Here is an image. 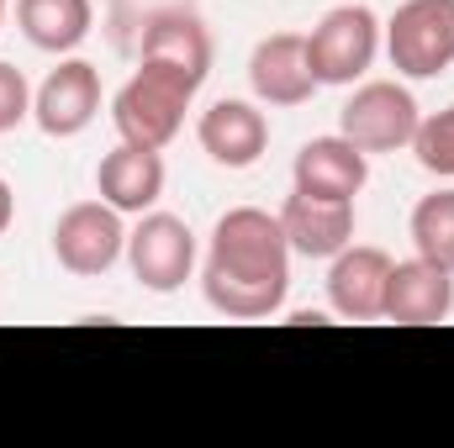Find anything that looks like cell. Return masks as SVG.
Instances as JSON below:
<instances>
[{"label":"cell","mask_w":454,"mask_h":448,"mask_svg":"<svg viewBox=\"0 0 454 448\" xmlns=\"http://www.w3.org/2000/svg\"><path fill=\"white\" fill-rule=\"evenodd\" d=\"M275 217L286 227L291 253H301V259H333V253H343V248L354 243V201L291 190Z\"/></svg>","instance_id":"14"},{"label":"cell","mask_w":454,"mask_h":448,"mask_svg":"<svg viewBox=\"0 0 454 448\" xmlns=\"http://www.w3.org/2000/svg\"><path fill=\"white\" fill-rule=\"evenodd\" d=\"M96 116H101V69L85 58H64L32 90V121L48 137H80Z\"/></svg>","instance_id":"9"},{"label":"cell","mask_w":454,"mask_h":448,"mask_svg":"<svg viewBox=\"0 0 454 448\" xmlns=\"http://www.w3.org/2000/svg\"><path fill=\"white\" fill-rule=\"evenodd\" d=\"M386 58L407 80H434L454 64V0H402L386 21Z\"/></svg>","instance_id":"3"},{"label":"cell","mask_w":454,"mask_h":448,"mask_svg":"<svg viewBox=\"0 0 454 448\" xmlns=\"http://www.w3.org/2000/svg\"><path fill=\"white\" fill-rule=\"evenodd\" d=\"M11 217H16V196H11V180L0 174V237L11 232Z\"/></svg>","instance_id":"21"},{"label":"cell","mask_w":454,"mask_h":448,"mask_svg":"<svg viewBox=\"0 0 454 448\" xmlns=\"http://www.w3.org/2000/svg\"><path fill=\"white\" fill-rule=\"evenodd\" d=\"M196 143L223 169H254L270 148V116L254 101H212L196 121Z\"/></svg>","instance_id":"11"},{"label":"cell","mask_w":454,"mask_h":448,"mask_svg":"<svg viewBox=\"0 0 454 448\" xmlns=\"http://www.w3.org/2000/svg\"><path fill=\"white\" fill-rule=\"evenodd\" d=\"M96 196L116 206L121 217H143L159 206L164 196V158L159 148H137V143H116L112 153L96 164Z\"/></svg>","instance_id":"15"},{"label":"cell","mask_w":454,"mask_h":448,"mask_svg":"<svg viewBox=\"0 0 454 448\" xmlns=\"http://www.w3.org/2000/svg\"><path fill=\"white\" fill-rule=\"evenodd\" d=\"M454 312V274L444 264L412 253L402 264H391L386 280V317L402 328H434Z\"/></svg>","instance_id":"12"},{"label":"cell","mask_w":454,"mask_h":448,"mask_svg":"<svg viewBox=\"0 0 454 448\" xmlns=\"http://www.w3.org/2000/svg\"><path fill=\"white\" fill-rule=\"evenodd\" d=\"M5 5H11V0H0V11H5Z\"/></svg>","instance_id":"22"},{"label":"cell","mask_w":454,"mask_h":448,"mask_svg":"<svg viewBox=\"0 0 454 448\" xmlns=\"http://www.w3.org/2000/svg\"><path fill=\"white\" fill-rule=\"evenodd\" d=\"M201 80L175 69V64H159V58H137L132 80L116 90L112 101V121L121 132V143H137V148H169L175 132L185 127V112L196 101Z\"/></svg>","instance_id":"2"},{"label":"cell","mask_w":454,"mask_h":448,"mask_svg":"<svg viewBox=\"0 0 454 448\" xmlns=\"http://www.w3.org/2000/svg\"><path fill=\"white\" fill-rule=\"evenodd\" d=\"M412 248L423 253V259H434V264H444L454 274V190H434V196H423L418 206H412Z\"/></svg>","instance_id":"18"},{"label":"cell","mask_w":454,"mask_h":448,"mask_svg":"<svg viewBox=\"0 0 454 448\" xmlns=\"http://www.w3.org/2000/svg\"><path fill=\"white\" fill-rule=\"evenodd\" d=\"M248 85L264 106H307L317 96V74L307 64L301 32H270L248 53Z\"/></svg>","instance_id":"10"},{"label":"cell","mask_w":454,"mask_h":448,"mask_svg":"<svg viewBox=\"0 0 454 448\" xmlns=\"http://www.w3.org/2000/svg\"><path fill=\"white\" fill-rule=\"evenodd\" d=\"M391 253L375 243H348L328 259V306L343 322H380L386 317V280H391Z\"/></svg>","instance_id":"8"},{"label":"cell","mask_w":454,"mask_h":448,"mask_svg":"<svg viewBox=\"0 0 454 448\" xmlns=\"http://www.w3.org/2000/svg\"><path fill=\"white\" fill-rule=\"evenodd\" d=\"M0 21H5V11H0Z\"/></svg>","instance_id":"23"},{"label":"cell","mask_w":454,"mask_h":448,"mask_svg":"<svg viewBox=\"0 0 454 448\" xmlns=\"http://www.w3.org/2000/svg\"><path fill=\"white\" fill-rule=\"evenodd\" d=\"M27 116H32V85L16 64L0 58V132H16Z\"/></svg>","instance_id":"20"},{"label":"cell","mask_w":454,"mask_h":448,"mask_svg":"<svg viewBox=\"0 0 454 448\" xmlns=\"http://www.w3.org/2000/svg\"><path fill=\"white\" fill-rule=\"evenodd\" d=\"M201 296L227 322H264L291 296V243L280 217L259 206H232L217 217L207 264H201Z\"/></svg>","instance_id":"1"},{"label":"cell","mask_w":454,"mask_h":448,"mask_svg":"<svg viewBox=\"0 0 454 448\" xmlns=\"http://www.w3.org/2000/svg\"><path fill=\"white\" fill-rule=\"evenodd\" d=\"M380 53V21L370 5H333L312 32H307V64L317 85H354L370 74Z\"/></svg>","instance_id":"4"},{"label":"cell","mask_w":454,"mask_h":448,"mask_svg":"<svg viewBox=\"0 0 454 448\" xmlns=\"http://www.w3.org/2000/svg\"><path fill=\"white\" fill-rule=\"evenodd\" d=\"M412 153H418V164H423L428 174L454 180V101L444 106V112H434V116H423V121H418Z\"/></svg>","instance_id":"19"},{"label":"cell","mask_w":454,"mask_h":448,"mask_svg":"<svg viewBox=\"0 0 454 448\" xmlns=\"http://www.w3.org/2000/svg\"><path fill=\"white\" fill-rule=\"evenodd\" d=\"M127 264L132 280L153 296H175L196 274V232L175 212H143L127 232Z\"/></svg>","instance_id":"5"},{"label":"cell","mask_w":454,"mask_h":448,"mask_svg":"<svg viewBox=\"0 0 454 448\" xmlns=\"http://www.w3.org/2000/svg\"><path fill=\"white\" fill-rule=\"evenodd\" d=\"M143 58H159V64H175L185 74H196L207 85L212 74V32L201 27L196 11L185 5H164L143 21Z\"/></svg>","instance_id":"16"},{"label":"cell","mask_w":454,"mask_h":448,"mask_svg":"<svg viewBox=\"0 0 454 448\" xmlns=\"http://www.w3.org/2000/svg\"><path fill=\"white\" fill-rule=\"evenodd\" d=\"M121 253H127V227H121V212L106 201H74L53 222V259H59V269H69L80 280L106 274Z\"/></svg>","instance_id":"7"},{"label":"cell","mask_w":454,"mask_h":448,"mask_svg":"<svg viewBox=\"0 0 454 448\" xmlns=\"http://www.w3.org/2000/svg\"><path fill=\"white\" fill-rule=\"evenodd\" d=\"M90 0H16V27L37 53H74L90 37Z\"/></svg>","instance_id":"17"},{"label":"cell","mask_w":454,"mask_h":448,"mask_svg":"<svg viewBox=\"0 0 454 448\" xmlns=\"http://www.w3.org/2000/svg\"><path fill=\"white\" fill-rule=\"evenodd\" d=\"M370 180V153L359 143H348L343 132L333 137H312L296 148L291 158V185L307 196H333V201H354Z\"/></svg>","instance_id":"13"},{"label":"cell","mask_w":454,"mask_h":448,"mask_svg":"<svg viewBox=\"0 0 454 448\" xmlns=\"http://www.w3.org/2000/svg\"><path fill=\"white\" fill-rule=\"evenodd\" d=\"M418 101L407 85L396 80H364L339 112V132L348 143H359L364 153H396V148H412L418 137Z\"/></svg>","instance_id":"6"}]
</instances>
